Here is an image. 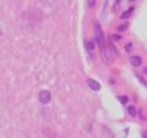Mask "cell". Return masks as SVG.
Returning <instances> with one entry per match:
<instances>
[{
    "mask_svg": "<svg viewBox=\"0 0 147 138\" xmlns=\"http://www.w3.org/2000/svg\"><path fill=\"white\" fill-rule=\"evenodd\" d=\"M94 39L96 41V43L99 45L101 53L105 52V40H104V35H102V30L100 24L98 22H94Z\"/></svg>",
    "mask_w": 147,
    "mask_h": 138,
    "instance_id": "obj_1",
    "label": "cell"
},
{
    "mask_svg": "<svg viewBox=\"0 0 147 138\" xmlns=\"http://www.w3.org/2000/svg\"><path fill=\"white\" fill-rule=\"evenodd\" d=\"M38 97L42 105H47L48 102L51 101V93L48 91V90H42V91H40Z\"/></svg>",
    "mask_w": 147,
    "mask_h": 138,
    "instance_id": "obj_2",
    "label": "cell"
},
{
    "mask_svg": "<svg viewBox=\"0 0 147 138\" xmlns=\"http://www.w3.org/2000/svg\"><path fill=\"white\" fill-rule=\"evenodd\" d=\"M87 84H88V87H89V89H92V90H94V91H99L100 90V84L98 83L96 81H94V79H92V78H88L87 79Z\"/></svg>",
    "mask_w": 147,
    "mask_h": 138,
    "instance_id": "obj_3",
    "label": "cell"
},
{
    "mask_svg": "<svg viewBox=\"0 0 147 138\" xmlns=\"http://www.w3.org/2000/svg\"><path fill=\"white\" fill-rule=\"evenodd\" d=\"M141 63H142V60H141V58H140L139 55H133V57H130V64H131L133 66H135V67H139V66L141 65Z\"/></svg>",
    "mask_w": 147,
    "mask_h": 138,
    "instance_id": "obj_4",
    "label": "cell"
},
{
    "mask_svg": "<svg viewBox=\"0 0 147 138\" xmlns=\"http://www.w3.org/2000/svg\"><path fill=\"white\" fill-rule=\"evenodd\" d=\"M84 46H86V49L88 51V53H93V51H94V42L93 41H86V43H84Z\"/></svg>",
    "mask_w": 147,
    "mask_h": 138,
    "instance_id": "obj_5",
    "label": "cell"
},
{
    "mask_svg": "<svg viewBox=\"0 0 147 138\" xmlns=\"http://www.w3.org/2000/svg\"><path fill=\"white\" fill-rule=\"evenodd\" d=\"M133 11H134V7H130L129 10L124 11V13H122V15H121V18H122V19H125V18H128V17L131 15V12H133Z\"/></svg>",
    "mask_w": 147,
    "mask_h": 138,
    "instance_id": "obj_6",
    "label": "cell"
},
{
    "mask_svg": "<svg viewBox=\"0 0 147 138\" xmlns=\"http://www.w3.org/2000/svg\"><path fill=\"white\" fill-rule=\"evenodd\" d=\"M127 111H128V113H129V115H131V117H136V109H135V107L134 106H129L127 108Z\"/></svg>",
    "mask_w": 147,
    "mask_h": 138,
    "instance_id": "obj_7",
    "label": "cell"
},
{
    "mask_svg": "<svg viewBox=\"0 0 147 138\" xmlns=\"http://www.w3.org/2000/svg\"><path fill=\"white\" fill-rule=\"evenodd\" d=\"M111 39L113 40V41H119L122 37H121V35H117V34H113L112 36H111Z\"/></svg>",
    "mask_w": 147,
    "mask_h": 138,
    "instance_id": "obj_8",
    "label": "cell"
},
{
    "mask_svg": "<svg viewBox=\"0 0 147 138\" xmlns=\"http://www.w3.org/2000/svg\"><path fill=\"white\" fill-rule=\"evenodd\" d=\"M118 99H119V101L122 102V103H125V102H127L128 100H129V99H128V97H127V96H119V97H118Z\"/></svg>",
    "mask_w": 147,
    "mask_h": 138,
    "instance_id": "obj_9",
    "label": "cell"
},
{
    "mask_svg": "<svg viewBox=\"0 0 147 138\" xmlns=\"http://www.w3.org/2000/svg\"><path fill=\"white\" fill-rule=\"evenodd\" d=\"M131 48H133V43L130 42V43H128L125 46V52H131Z\"/></svg>",
    "mask_w": 147,
    "mask_h": 138,
    "instance_id": "obj_10",
    "label": "cell"
},
{
    "mask_svg": "<svg viewBox=\"0 0 147 138\" xmlns=\"http://www.w3.org/2000/svg\"><path fill=\"white\" fill-rule=\"evenodd\" d=\"M127 28H128L127 24H124V25H121V27H118V31H124Z\"/></svg>",
    "mask_w": 147,
    "mask_h": 138,
    "instance_id": "obj_11",
    "label": "cell"
},
{
    "mask_svg": "<svg viewBox=\"0 0 147 138\" xmlns=\"http://www.w3.org/2000/svg\"><path fill=\"white\" fill-rule=\"evenodd\" d=\"M88 5L90 6V7H93V6L95 5V0H88Z\"/></svg>",
    "mask_w": 147,
    "mask_h": 138,
    "instance_id": "obj_12",
    "label": "cell"
},
{
    "mask_svg": "<svg viewBox=\"0 0 147 138\" xmlns=\"http://www.w3.org/2000/svg\"><path fill=\"white\" fill-rule=\"evenodd\" d=\"M139 79H140V82H141V83L144 84V85H145V87L147 88V83H146V82L144 81V78H141V77H139Z\"/></svg>",
    "mask_w": 147,
    "mask_h": 138,
    "instance_id": "obj_13",
    "label": "cell"
},
{
    "mask_svg": "<svg viewBox=\"0 0 147 138\" xmlns=\"http://www.w3.org/2000/svg\"><path fill=\"white\" fill-rule=\"evenodd\" d=\"M142 137H144V138H147V132H146V131L142 132Z\"/></svg>",
    "mask_w": 147,
    "mask_h": 138,
    "instance_id": "obj_14",
    "label": "cell"
},
{
    "mask_svg": "<svg viewBox=\"0 0 147 138\" xmlns=\"http://www.w3.org/2000/svg\"><path fill=\"white\" fill-rule=\"evenodd\" d=\"M144 73H146V75H147V67H145V69H144Z\"/></svg>",
    "mask_w": 147,
    "mask_h": 138,
    "instance_id": "obj_15",
    "label": "cell"
},
{
    "mask_svg": "<svg viewBox=\"0 0 147 138\" xmlns=\"http://www.w3.org/2000/svg\"><path fill=\"white\" fill-rule=\"evenodd\" d=\"M1 34H3V33H1V30H0V35H1Z\"/></svg>",
    "mask_w": 147,
    "mask_h": 138,
    "instance_id": "obj_16",
    "label": "cell"
}]
</instances>
